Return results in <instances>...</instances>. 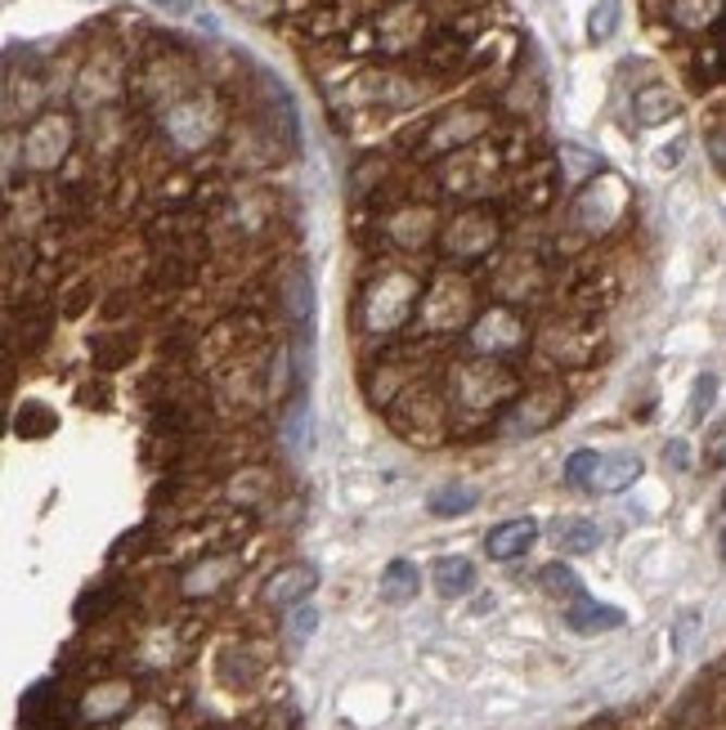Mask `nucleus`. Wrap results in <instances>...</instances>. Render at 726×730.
<instances>
[{"label":"nucleus","instance_id":"nucleus-1","mask_svg":"<svg viewBox=\"0 0 726 730\" xmlns=\"http://www.w3.org/2000/svg\"><path fill=\"white\" fill-rule=\"evenodd\" d=\"M565 624H569L578 637H597V632H614V628H624V609L601 605V601H592V596L584 592V596H574V601H569Z\"/></svg>","mask_w":726,"mask_h":730},{"label":"nucleus","instance_id":"nucleus-2","mask_svg":"<svg viewBox=\"0 0 726 730\" xmlns=\"http://www.w3.org/2000/svg\"><path fill=\"white\" fill-rule=\"evenodd\" d=\"M318 588V569L314 565H292L265 582V601L287 609V605H305V596Z\"/></svg>","mask_w":726,"mask_h":730},{"label":"nucleus","instance_id":"nucleus-3","mask_svg":"<svg viewBox=\"0 0 726 730\" xmlns=\"http://www.w3.org/2000/svg\"><path fill=\"white\" fill-rule=\"evenodd\" d=\"M538 542V520H506V525H498V529H489V538H485V552H489V561H516V556H525L529 546Z\"/></svg>","mask_w":726,"mask_h":730},{"label":"nucleus","instance_id":"nucleus-4","mask_svg":"<svg viewBox=\"0 0 726 730\" xmlns=\"http://www.w3.org/2000/svg\"><path fill=\"white\" fill-rule=\"evenodd\" d=\"M637 476H641V457H633V453L597 457V470H592L588 489H592V493H624V489H633Z\"/></svg>","mask_w":726,"mask_h":730},{"label":"nucleus","instance_id":"nucleus-5","mask_svg":"<svg viewBox=\"0 0 726 730\" xmlns=\"http://www.w3.org/2000/svg\"><path fill=\"white\" fill-rule=\"evenodd\" d=\"M552 542L561 546L565 556H584V552H597V546H601V529L592 520H584V516H561L552 525Z\"/></svg>","mask_w":726,"mask_h":730},{"label":"nucleus","instance_id":"nucleus-6","mask_svg":"<svg viewBox=\"0 0 726 730\" xmlns=\"http://www.w3.org/2000/svg\"><path fill=\"white\" fill-rule=\"evenodd\" d=\"M417 588H422V574H417L413 561H390V565H386V574H381V601L409 605V601L417 596Z\"/></svg>","mask_w":726,"mask_h":730},{"label":"nucleus","instance_id":"nucleus-7","mask_svg":"<svg viewBox=\"0 0 726 730\" xmlns=\"http://www.w3.org/2000/svg\"><path fill=\"white\" fill-rule=\"evenodd\" d=\"M435 588H440V596H466L471 588H476V565H471L466 556L435 561Z\"/></svg>","mask_w":726,"mask_h":730},{"label":"nucleus","instance_id":"nucleus-8","mask_svg":"<svg viewBox=\"0 0 726 730\" xmlns=\"http://www.w3.org/2000/svg\"><path fill=\"white\" fill-rule=\"evenodd\" d=\"M287 305H292V318L301 327H314V282L310 274H292V282H287Z\"/></svg>","mask_w":726,"mask_h":730},{"label":"nucleus","instance_id":"nucleus-9","mask_svg":"<svg viewBox=\"0 0 726 730\" xmlns=\"http://www.w3.org/2000/svg\"><path fill=\"white\" fill-rule=\"evenodd\" d=\"M476 502H480L476 489H440V493H430V511H435V516H466Z\"/></svg>","mask_w":726,"mask_h":730},{"label":"nucleus","instance_id":"nucleus-10","mask_svg":"<svg viewBox=\"0 0 726 730\" xmlns=\"http://www.w3.org/2000/svg\"><path fill=\"white\" fill-rule=\"evenodd\" d=\"M542 588H548V592H565L569 601L574 596H584V582H578V574L569 569V565H548V569H542Z\"/></svg>","mask_w":726,"mask_h":730},{"label":"nucleus","instance_id":"nucleus-11","mask_svg":"<svg viewBox=\"0 0 726 730\" xmlns=\"http://www.w3.org/2000/svg\"><path fill=\"white\" fill-rule=\"evenodd\" d=\"M614 27H619V0H597L592 23H588V36H592V41H610Z\"/></svg>","mask_w":726,"mask_h":730},{"label":"nucleus","instance_id":"nucleus-12","mask_svg":"<svg viewBox=\"0 0 726 730\" xmlns=\"http://www.w3.org/2000/svg\"><path fill=\"white\" fill-rule=\"evenodd\" d=\"M592 470H597V453H592V449H578V453L569 457V466H565V480H569V484H588Z\"/></svg>","mask_w":726,"mask_h":730},{"label":"nucleus","instance_id":"nucleus-13","mask_svg":"<svg viewBox=\"0 0 726 730\" xmlns=\"http://www.w3.org/2000/svg\"><path fill=\"white\" fill-rule=\"evenodd\" d=\"M713 394H717V377L709 373V377L696 381V394H691V421H704V413H709V404H713Z\"/></svg>","mask_w":726,"mask_h":730},{"label":"nucleus","instance_id":"nucleus-14","mask_svg":"<svg viewBox=\"0 0 726 730\" xmlns=\"http://www.w3.org/2000/svg\"><path fill=\"white\" fill-rule=\"evenodd\" d=\"M318 628V614L310 605H297V618H292V637H310Z\"/></svg>","mask_w":726,"mask_h":730},{"label":"nucleus","instance_id":"nucleus-15","mask_svg":"<svg viewBox=\"0 0 726 730\" xmlns=\"http://www.w3.org/2000/svg\"><path fill=\"white\" fill-rule=\"evenodd\" d=\"M158 10H166V14H193L198 10V0H153Z\"/></svg>","mask_w":726,"mask_h":730}]
</instances>
